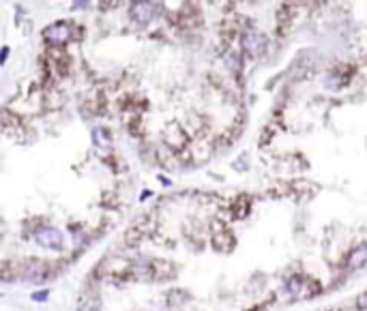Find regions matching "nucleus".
Instances as JSON below:
<instances>
[{
	"instance_id": "1",
	"label": "nucleus",
	"mask_w": 367,
	"mask_h": 311,
	"mask_svg": "<svg viewBox=\"0 0 367 311\" xmlns=\"http://www.w3.org/2000/svg\"><path fill=\"white\" fill-rule=\"evenodd\" d=\"M35 242L43 249H63V232L56 228H49V226H43L35 232Z\"/></svg>"
},
{
	"instance_id": "2",
	"label": "nucleus",
	"mask_w": 367,
	"mask_h": 311,
	"mask_svg": "<svg viewBox=\"0 0 367 311\" xmlns=\"http://www.w3.org/2000/svg\"><path fill=\"white\" fill-rule=\"evenodd\" d=\"M241 43H243V49H245L251 58L262 56L264 49H266V39L258 33V30H247V33H243Z\"/></svg>"
},
{
	"instance_id": "3",
	"label": "nucleus",
	"mask_w": 367,
	"mask_h": 311,
	"mask_svg": "<svg viewBox=\"0 0 367 311\" xmlns=\"http://www.w3.org/2000/svg\"><path fill=\"white\" fill-rule=\"evenodd\" d=\"M43 37L49 45H65L71 39V26L69 24H54V26H47L43 30Z\"/></svg>"
},
{
	"instance_id": "4",
	"label": "nucleus",
	"mask_w": 367,
	"mask_h": 311,
	"mask_svg": "<svg viewBox=\"0 0 367 311\" xmlns=\"http://www.w3.org/2000/svg\"><path fill=\"white\" fill-rule=\"evenodd\" d=\"M157 15V7L153 2H133L131 4V20L140 26H144Z\"/></svg>"
},
{
	"instance_id": "5",
	"label": "nucleus",
	"mask_w": 367,
	"mask_h": 311,
	"mask_svg": "<svg viewBox=\"0 0 367 311\" xmlns=\"http://www.w3.org/2000/svg\"><path fill=\"white\" fill-rule=\"evenodd\" d=\"M348 269H361V266L367 264V245H359L350 251V256L346 260Z\"/></svg>"
},
{
	"instance_id": "6",
	"label": "nucleus",
	"mask_w": 367,
	"mask_h": 311,
	"mask_svg": "<svg viewBox=\"0 0 367 311\" xmlns=\"http://www.w3.org/2000/svg\"><path fill=\"white\" fill-rule=\"evenodd\" d=\"M213 247L219 249V251H223V249H232L234 247V236L230 232H215L213 236Z\"/></svg>"
},
{
	"instance_id": "7",
	"label": "nucleus",
	"mask_w": 367,
	"mask_h": 311,
	"mask_svg": "<svg viewBox=\"0 0 367 311\" xmlns=\"http://www.w3.org/2000/svg\"><path fill=\"white\" fill-rule=\"evenodd\" d=\"M307 283H303V279L301 277H292L288 283H285V294L292 296V298H296V296H301V290L305 288Z\"/></svg>"
},
{
	"instance_id": "8",
	"label": "nucleus",
	"mask_w": 367,
	"mask_h": 311,
	"mask_svg": "<svg viewBox=\"0 0 367 311\" xmlns=\"http://www.w3.org/2000/svg\"><path fill=\"white\" fill-rule=\"evenodd\" d=\"M92 142L99 146V148H103V146H110L112 144V138H110V133H108V129H95L92 131Z\"/></svg>"
},
{
	"instance_id": "9",
	"label": "nucleus",
	"mask_w": 367,
	"mask_h": 311,
	"mask_svg": "<svg viewBox=\"0 0 367 311\" xmlns=\"http://www.w3.org/2000/svg\"><path fill=\"white\" fill-rule=\"evenodd\" d=\"M344 82H346V79L341 78V76H337V73H328V76H326V86H328V88H333V90L341 88Z\"/></svg>"
},
{
	"instance_id": "10",
	"label": "nucleus",
	"mask_w": 367,
	"mask_h": 311,
	"mask_svg": "<svg viewBox=\"0 0 367 311\" xmlns=\"http://www.w3.org/2000/svg\"><path fill=\"white\" fill-rule=\"evenodd\" d=\"M47 298V290H41V292H35L33 294V301H37V303H43Z\"/></svg>"
},
{
	"instance_id": "11",
	"label": "nucleus",
	"mask_w": 367,
	"mask_h": 311,
	"mask_svg": "<svg viewBox=\"0 0 367 311\" xmlns=\"http://www.w3.org/2000/svg\"><path fill=\"white\" fill-rule=\"evenodd\" d=\"M80 311H99L95 305H90V303H86V305H82V307H80Z\"/></svg>"
}]
</instances>
